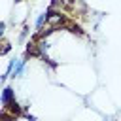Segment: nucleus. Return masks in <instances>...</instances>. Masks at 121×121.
I'll use <instances>...</instances> for the list:
<instances>
[{
  "label": "nucleus",
  "instance_id": "20e7f679",
  "mask_svg": "<svg viewBox=\"0 0 121 121\" xmlns=\"http://www.w3.org/2000/svg\"><path fill=\"white\" fill-rule=\"evenodd\" d=\"M4 30H6V23L2 21V23H0V34H4Z\"/></svg>",
  "mask_w": 121,
  "mask_h": 121
},
{
  "label": "nucleus",
  "instance_id": "7ed1b4c3",
  "mask_svg": "<svg viewBox=\"0 0 121 121\" xmlns=\"http://www.w3.org/2000/svg\"><path fill=\"white\" fill-rule=\"evenodd\" d=\"M47 21H49V11L45 9V11H42V13H40V15L36 17V23H34V28H36V30H40V28L43 26V23H47Z\"/></svg>",
  "mask_w": 121,
  "mask_h": 121
},
{
  "label": "nucleus",
  "instance_id": "f257e3e1",
  "mask_svg": "<svg viewBox=\"0 0 121 121\" xmlns=\"http://www.w3.org/2000/svg\"><path fill=\"white\" fill-rule=\"evenodd\" d=\"M0 100H2V106H4V108H8L9 104H13V102H15V93H13V89H11V87H4Z\"/></svg>",
  "mask_w": 121,
  "mask_h": 121
},
{
  "label": "nucleus",
  "instance_id": "f03ea898",
  "mask_svg": "<svg viewBox=\"0 0 121 121\" xmlns=\"http://www.w3.org/2000/svg\"><path fill=\"white\" fill-rule=\"evenodd\" d=\"M25 68H26V59H17L15 60V68L11 72V78H21L23 72H25Z\"/></svg>",
  "mask_w": 121,
  "mask_h": 121
}]
</instances>
